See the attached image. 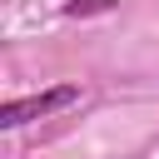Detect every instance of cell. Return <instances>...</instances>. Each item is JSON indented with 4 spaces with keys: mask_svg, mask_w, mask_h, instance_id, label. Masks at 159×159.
<instances>
[{
    "mask_svg": "<svg viewBox=\"0 0 159 159\" xmlns=\"http://www.w3.org/2000/svg\"><path fill=\"white\" fill-rule=\"evenodd\" d=\"M75 99H80V84H55V89H45V94L5 99V104H0V129H20V124H30V119H45V114H55V109H65V104H75Z\"/></svg>",
    "mask_w": 159,
    "mask_h": 159,
    "instance_id": "6da1fadb",
    "label": "cell"
},
{
    "mask_svg": "<svg viewBox=\"0 0 159 159\" xmlns=\"http://www.w3.org/2000/svg\"><path fill=\"white\" fill-rule=\"evenodd\" d=\"M94 10H114V0H75V5H65L70 20H75V15H94Z\"/></svg>",
    "mask_w": 159,
    "mask_h": 159,
    "instance_id": "7a4b0ae2",
    "label": "cell"
}]
</instances>
